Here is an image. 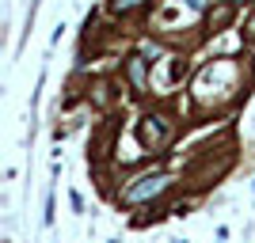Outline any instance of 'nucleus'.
<instances>
[{
    "label": "nucleus",
    "instance_id": "f257e3e1",
    "mask_svg": "<svg viewBox=\"0 0 255 243\" xmlns=\"http://www.w3.org/2000/svg\"><path fill=\"white\" fill-rule=\"evenodd\" d=\"M168 186H171L168 175H145V179H137L126 194H122V201H126V205H141V201H149V198H156V194H164Z\"/></svg>",
    "mask_w": 255,
    "mask_h": 243
},
{
    "label": "nucleus",
    "instance_id": "f03ea898",
    "mask_svg": "<svg viewBox=\"0 0 255 243\" xmlns=\"http://www.w3.org/2000/svg\"><path fill=\"white\" fill-rule=\"evenodd\" d=\"M141 145L145 148H160L164 145V137H168V129H164V118H145V122H141Z\"/></svg>",
    "mask_w": 255,
    "mask_h": 243
},
{
    "label": "nucleus",
    "instance_id": "7ed1b4c3",
    "mask_svg": "<svg viewBox=\"0 0 255 243\" xmlns=\"http://www.w3.org/2000/svg\"><path fill=\"white\" fill-rule=\"evenodd\" d=\"M129 80H133V87L145 84V65H141V57H133V61H129Z\"/></svg>",
    "mask_w": 255,
    "mask_h": 243
},
{
    "label": "nucleus",
    "instance_id": "20e7f679",
    "mask_svg": "<svg viewBox=\"0 0 255 243\" xmlns=\"http://www.w3.org/2000/svg\"><path fill=\"white\" fill-rule=\"evenodd\" d=\"M141 4H145V0H111V11H118V15H122V11L141 8Z\"/></svg>",
    "mask_w": 255,
    "mask_h": 243
},
{
    "label": "nucleus",
    "instance_id": "39448f33",
    "mask_svg": "<svg viewBox=\"0 0 255 243\" xmlns=\"http://www.w3.org/2000/svg\"><path fill=\"white\" fill-rule=\"evenodd\" d=\"M187 4H191V8H206V0H187Z\"/></svg>",
    "mask_w": 255,
    "mask_h": 243
}]
</instances>
